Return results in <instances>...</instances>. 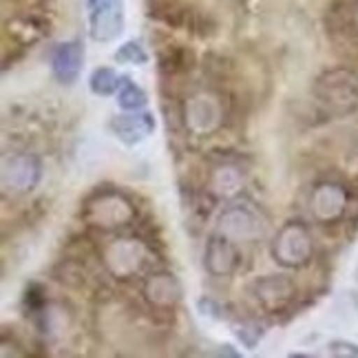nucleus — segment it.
Segmentation results:
<instances>
[{"label": "nucleus", "mask_w": 358, "mask_h": 358, "mask_svg": "<svg viewBox=\"0 0 358 358\" xmlns=\"http://www.w3.org/2000/svg\"><path fill=\"white\" fill-rule=\"evenodd\" d=\"M312 93L329 115H352L358 111V73L348 66L325 69L314 80Z\"/></svg>", "instance_id": "obj_1"}, {"label": "nucleus", "mask_w": 358, "mask_h": 358, "mask_svg": "<svg viewBox=\"0 0 358 358\" xmlns=\"http://www.w3.org/2000/svg\"><path fill=\"white\" fill-rule=\"evenodd\" d=\"M124 29L122 0H106L91 11V38L95 43H111Z\"/></svg>", "instance_id": "obj_11"}, {"label": "nucleus", "mask_w": 358, "mask_h": 358, "mask_svg": "<svg viewBox=\"0 0 358 358\" xmlns=\"http://www.w3.org/2000/svg\"><path fill=\"white\" fill-rule=\"evenodd\" d=\"M208 186L217 199H232L243 188V173L235 164H219L210 173Z\"/></svg>", "instance_id": "obj_15"}, {"label": "nucleus", "mask_w": 358, "mask_h": 358, "mask_svg": "<svg viewBox=\"0 0 358 358\" xmlns=\"http://www.w3.org/2000/svg\"><path fill=\"white\" fill-rule=\"evenodd\" d=\"M314 255V239L306 224L287 222L272 241L274 261L287 270H299L310 264Z\"/></svg>", "instance_id": "obj_3"}, {"label": "nucleus", "mask_w": 358, "mask_h": 358, "mask_svg": "<svg viewBox=\"0 0 358 358\" xmlns=\"http://www.w3.org/2000/svg\"><path fill=\"white\" fill-rule=\"evenodd\" d=\"M82 66H85V49L78 40H69L53 49L51 53V71L62 85H73L78 82Z\"/></svg>", "instance_id": "obj_14"}, {"label": "nucleus", "mask_w": 358, "mask_h": 358, "mask_svg": "<svg viewBox=\"0 0 358 358\" xmlns=\"http://www.w3.org/2000/svg\"><path fill=\"white\" fill-rule=\"evenodd\" d=\"M217 232L230 237L232 241H255L264 237L266 232V219L259 215V210L248 201L230 203L219 215Z\"/></svg>", "instance_id": "obj_5"}, {"label": "nucleus", "mask_w": 358, "mask_h": 358, "mask_svg": "<svg viewBox=\"0 0 358 358\" xmlns=\"http://www.w3.org/2000/svg\"><path fill=\"white\" fill-rule=\"evenodd\" d=\"M144 299L150 308L169 312L182 299V285L171 272H155L144 281Z\"/></svg>", "instance_id": "obj_12"}, {"label": "nucleus", "mask_w": 358, "mask_h": 358, "mask_svg": "<svg viewBox=\"0 0 358 358\" xmlns=\"http://www.w3.org/2000/svg\"><path fill=\"white\" fill-rule=\"evenodd\" d=\"M146 102H148V98H146L144 89H140L129 78H122L120 89H117V104L124 108V111H142Z\"/></svg>", "instance_id": "obj_16"}, {"label": "nucleus", "mask_w": 358, "mask_h": 358, "mask_svg": "<svg viewBox=\"0 0 358 358\" xmlns=\"http://www.w3.org/2000/svg\"><path fill=\"white\" fill-rule=\"evenodd\" d=\"M350 208V192L348 188L327 179V182L316 184L310 192V215L316 224L321 226H334Z\"/></svg>", "instance_id": "obj_7"}, {"label": "nucleus", "mask_w": 358, "mask_h": 358, "mask_svg": "<svg viewBox=\"0 0 358 358\" xmlns=\"http://www.w3.org/2000/svg\"><path fill=\"white\" fill-rule=\"evenodd\" d=\"M148 261L146 245L137 239H111L102 248V264L117 279H131L140 274Z\"/></svg>", "instance_id": "obj_4"}, {"label": "nucleus", "mask_w": 358, "mask_h": 358, "mask_svg": "<svg viewBox=\"0 0 358 358\" xmlns=\"http://www.w3.org/2000/svg\"><path fill=\"white\" fill-rule=\"evenodd\" d=\"M252 294L257 303L270 314H281L294 301L296 287L283 274H268L252 283Z\"/></svg>", "instance_id": "obj_9"}, {"label": "nucleus", "mask_w": 358, "mask_h": 358, "mask_svg": "<svg viewBox=\"0 0 358 358\" xmlns=\"http://www.w3.org/2000/svg\"><path fill=\"white\" fill-rule=\"evenodd\" d=\"M24 303H27V308H29L31 312H45L47 308V296H45V290L40 287L38 283L29 285L27 287V296H24Z\"/></svg>", "instance_id": "obj_20"}, {"label": "nucleus", "mask_w": 358, "mask_h": 358, "mask_svg": "<svg viewBox=\"0 0 358 358\" xmlns=\"http://www.w3.org/2000/svg\"><path fill=\"white\" fill-rule=\"evenodd\" d=\"M241 264V252L230 237L217 232L208 239L203 250V268L210 277H230Z\"/></svg>", "instance_id": "obj_10"}, {"label": "nucleus", "mask_w": 358, "mask_h": 358, "mask_svg": "<svg viewBox=\"0 0 358 358\" xmlns=\"http://www.w3.org/2000/svg\"><path fill=\"white\" fill-rule=\"evenodd\" d=\"M111 129L115 137L127 146L142 144L155 131V115L148 111H131L113 117Z\"/></svg>", "instance_id": "obj_13"}, {"label": "nucleus", "mask_w": 358, "mask_h": 358, "mask_svg": "<svg viewBox=\"0 0 358 358\" xmlns=\"http://www.w3.org/2000/svg\"><path fill=\"white\" fill-rule=\"evenodd\" d=\"M352 20H354V27H356V31H358V3H356V7H354V16H352Z\"/></svg>", "instance_id": "obj_22"}, {"label": "nucleus", "mask_w": 358, "mask_h": 358, "mask_svg": "<svg viewBox=\"0 0 358 358\" xmlns=\"http://www.w3.org/2000/svg\"><path fill=\"white\" fill-rule=\"evenodd\" d=\"M43 177V162L31 153H16L3 159L0 182L5 192H29Z\"/></svg>", "instance_id": "obj_8"}, {"label": "nucleus", "mask_w": 358, "mask_h": 358, "mask_svg": "<svg viewBox=\"0 0 358 358\" xmlns=\"http://www.w3.org/2000/svg\"><path fill=\"white\" fill-rule=\"evenodd\" d=\"M120 82H122V78L113 71V69L100 66V69H95V71L91 73V78H89V89H91V93L106 98V95L117 93Z\"/></svg>", "instance_id": "obj_17"}, {"label": "nucleus", "mask_w": 358, "mask_h": 358, "mask_svg": "<svg viewBox=\"0 0 358 358\" xmlns=\"http://www.w3.org/2000/svg\"><path fill=\"white\" fill-rule=\"evenodd\" d=\"M235 336L243 343L248 350H252L261 341V336H264V329H261V325H257L255 321H241L235 325Z\"/></svg>", "instance_id": "obj_18"}, {"label": "nucleus", "mask_w": 358, "mask_h": 358, "mask_svg": "<svg viewBox=\"0 0 358 358\" xmlns=\"http://www.w3.org/2000/svg\"><path fill=\"white\" fill-rule=\"evenodd\" d=\"M115 60L117 62H124V64H146L148 62V56H146V51L142 49L140 43H127V45H122L120 51L115 53Z\"/></svg>", "instance_id": "obj_19"}, {"label": "nucleus", "mask_w": 358, "mask_h": 358, "mask_svg": "<svg viewBox=\"0 0 358 358\" xmlns=\"http://www.w3.org/2000/svg\"><path fill=\"white\" fill-rule=\"evenodd\" d=\"M102 3H106V0H89L91 9H93V7H98V5H102Z\"/></svg>", "instance_id": "obj_23"}, {"label": "nucleus", "mask_w": 358, "mask_h": 358, "mask_svg": "<svg viewBox=\"0 0 358 358\" xmlns=\"http://www.w3.org/2000/svg\"><path fill=\"white\" fill-rule=\"evenodd\" d=\"M137 210L133 201L120 190H98L82 206V219L95 228L115 230L133 224Z\"/></svg>", "instance_id": "obj_2"}, {"label": "nucleus", "mask_w": 358, "mask_h": 358, "mask_svg": "<svg viewBox=\"0 0 358 358\" xmlns=\"http://www.w3.org/2000/svg\"><path fill=\"white\" fill-rule=\"evenodd\" d=\"M327 354L338 358H358V345L352 341H332L327 345Z\"/></svg>", "instance_id": "obj_21"}, {"label": "nucleus", "mask_w": 358, "mask_h": 358, "mask_svg": "<svg viewBox=\"0 0 358 358\" xmlns=\"http://www.w3.org/2000/svg\"><path fill=\"white\" fill-rule=\"evenodd\" d=\"M184 122L192 135L208 137L224 124V106L213 91H197L184 102Z\"/></svg>", "instance_id": "obj_6"}]
</instances>
